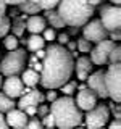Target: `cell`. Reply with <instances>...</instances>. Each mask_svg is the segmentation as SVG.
I'll return each mask as SVG.
<instances>
[{
	"label": "cell",
	"mask_w": 121,
	"mask_h": 129,
	"mask_svg": "<svg viewBox=\"0 0 121 129\" xmlns=\"http://www.w3.org/2000/svg\"><path fill=\"white\" fill-rule=\"evenodd\" d=\"M40 63L42 70L39 73V82L48 90L60 89L71 79L74 71V58L63 45L58 44H50L45 48V55Z\"/></svg>",
	"instance_id": "cell-1"
},
{
	"label": "cell",
	"mask_w": 121,
	"mask_h": 129,
	"mask_svg": "<svg viewBox=\"0 0 121 129\" xmlns=\"http://www.w3.org/2000/svg\"><path fill=\"white\" fill-rule=\"evenodd\" d=\"M48 108L55 119V127L58 129H74L82 123V113L71 97H58Z\"/></svg>",
	"instance_id": "cell-2"
},
{
	"label": "cell",
	"mask_w": 121,
	"mask_h": 129,
	"mask_svg": "<svg viewBox=\"0 0 121 129\" xmlns=\"http://www.w3.org/2000/svg\"><path fill=\"white\" fill-rule=\"evenodd\" d=\"M56 8L65 26L71 27L84 26L94 15V7L87 0H60Z\"/></svg>",
	"instance_id": "cell-3"
},
{
	"label": "cell",
	"mask_w": 121,
	"mask_h": 129,
	"mask_svg": "<svg viewBox=\"0 0 121 129\" xmlns=\"http://www.w3.org/2000/svg\"><path fill=\"white\" fill-rule=\"evenodd\" d=\"M27 63V53L24 52V48H16L13 52L0 58V74L2 76H18L24 71V66Z\"/></svg>",
	"instance_id": "cell-4"
},
{
	"label": "cell",
	"mask_w": 121,
	"mask_h": 129,
	"mask_svg": "<svg viewBox=\"0 0 121 129\" xmlns=\"http://www.w3.org/2000/svg\"><path fill=\"white\" fill-rule=\"evenodd\" d=\"M119 79H121V68H119V64H110L108 70L105 71V89H107V95L116 103H119V100H121Z\"/></svg>",
	"instance_id": "cell-5"
},
{
	"label": "cell",
	"mask_w": 121,
	"mask_h": 129,
	"mask_svg": "<svg viewBox=\"0 0 121 129\" xmlns=\"http://www.w3.org/2000/svg\"><path fill=\"white\" fill-rule=\"evenodd\" d=\"M82 118H86V129H102L110 121V110L107 105H95Z\"/></svg>",
	"instance_id": "cell-6"
},
{
	"label": "cell",
	"mask_w": 121,
	"mask_h": 129,
	"mask_svg": "<svg viewBox=\"0 0 121 129\" xmlns=\"http://www.w3.org/2000/svg\"><path fill=\"white\" fill-rule=\"evenodd\" d=\"M100 23L107 32L119 31L121 26V10L116 5H103L100 8Z\"/></svg>",
	"instance_id": "cell-7"
},
{
	"label": "cell",
	"mask_w": 121,
	"mask_h": 129,
	"mask_svg": "<svg viewBox=\"0 0 121 129\" xmlns=\"http://www.w3.org/2000/svg\"><path fill=\"white\" fill-rule=\"evenodd\" d=\"M82 37L90 44H99L102 40L108 39V32L103 27V24L100 23V19H92V21H87L84 24Z\"/></svg>",
	"instance_id": "cell-8"
},
{
	"label": "cell",
	"mask_w": 121,
	"mask_h": 129,
	"mask_svg": "<svg viewBox=\"0 0 121 129\" xmlns=\"http://www.w3.org/2000/svg\"><path fill=\"white\" fill-rule=\"evenodd\" d=\"M116 44L111 42L110 39H105L102 42L95 44L94 48H90V61L92 64H97V66H103V64L108 63V56H110L111 50L115 48Z\"/></svg>",
	"instance_id": "cell-9"
},
{
	"label": "cell",
	"mask_w": 121,
	"mask_h": 129,
	"mask_svg": "<svg viewBox=\"0 0 121 129\" xmlns=\"http://www.w3.org/2000/svg\"><path fill=\"white\" fill-rule=\"evenodd\" d=\"M86 87L90 89L92 92L97 95V99H107V89H105V71H95L90 73L89 78L86 79Z\"/></svg>",
	"instance_id": "cell-10"
},
{
	"label": "cell",
	"mask_w": 121,
	"mask_h": 129,
	"mask_svg": "<svg viewBox=\"0 0 121 129\" xmlns=\"http://www.w3.org/2000/svg\"><path fill=\"white\" fill-rule=\"evenodd\" d=\"M45 97L40 90L37 89H31V87H26V92L19 97V102H18V110H24L27 107H39V105L44 103Z\"/></svg>",
	"instance_id": "cell-11"
},
{
	"label": "cell",
	"mask_w": 121,
	"mask_h": 129,
	"mask_svg": "<svg viewBox=\"0 0 121 129\" xmlns=\"http://www.w3.org/2000/svg\"><path fill=\"white\" fill-rule=\"evenodd\" d=\"M2 87H3V94L7 97H10V99H18V97H21L26 92V87H24V84L21 82V79L18 76L7 78L2 82Z\"/></svg>",
	"instance_id": "cell-12"
},
{
	"label": "cell",
	"mask_w": 121,
	"mask_h": 129,
	"mask_svg": "<svg viewBox=\"0 0 121 129\" xmlns=\"http://www.w3.org/2000/svg\"><path fill=\"white\" fill-rule=\"evenodd\" d=\"M97 95L94 94V92L90 90V89H82V90H78V95H76V107L79 108V110H84V111H89L92 110V108L97 105Z\"/></svg>",
	"instance_id": "cell-13"
},
{
	"label": "cell",
	"mask_w": 121,
	"mask_h": 129,
	"mask_svg": "<svg viewBox=\"0 0 121 129\" xmlns=\"http://www.w3.org/2000/svg\"><path fill=\"white\" fill-rule=\"evenodd\" d=\"M27 121H29V118L26 116V113L18 110V108H13L11 111L7 113L5 116V123L8 127H13V129H21L27 124Z\"/></svg>",
	"instance_id": "cell-14"
},
{
	"label": "cell",
	"mask_w": 121,
	"mask_h": 129,
	"mask_svg": "<svg viewBox=\"0 0 121 129\" xmlns=\"http://www.w3.org/2000/svg\"><path fill=\"white\" fill-rule=\"evenodd\" d=\"M74 70H76V78L82 81V82H86V79L94 70V64L89 60V56H79L74 63Z\"/></svg>",
	"instance_id": "cell-15"
},
{
	"label": "cell",
	"mask_w": 121,
	"mask_h": 129,
	"mask_svg": "<svg viewBox=\"0 0 121 129\" xmlns=\"http://www.w3.org/2000/svg\"><path fill=\"white\" fill-rule=\"evenodd\" d=\"M47 27V21L44 19V16L40 15H32L26 18V29L31 34H42V31Z\"/></svg>",
	"instance_id": "cell-16"
},
{
	"label": "cell",
	"mask_w": 121,
	"mask_h": 129,
	"mask_svg": "<svg viewBox=\"0 0 121 129\" xmlns=\"http://www.w3.org/2000/svg\"><path fill=\"white\" fill-rule=\"evenodd\" d=\"M44 15H45V21L50 23V27L52 29H63L65 27V23L62 19V16L58 15V11L56 10H45L44 11Z\"/></svg>",
	"instance_id": "cell-17"
},
{
	"label": "cell",
	"mask_w": 121,
	"mask_h": 129,
	"mask_svg": "<svg viewBox=\"0 0 121 129\" xmlns=\"http://www.w3.org/2000/svg\"><path fill=\"white\" fill-rule=\"evenodd\" d=\"M21 82L24 84V86H27V87H34V86H37L39 84V73L37 71H34V70H31V68H26L23 73H21Z\"/></svg>",
	"instance_id": "cell-18"
},
{
	"label": "cell",
	"mask_w": 121,
	"mask_h": 129,
	"mask_svg": "<svg viewBox=\"0 0 121 129\" xmlns=\"http://www.w3.org/2000/svg\"><path fill=\"white\" fill-rule=\"evenodd\" d=\"M26 45L29 48L31 52H39V50H44V47H45V42H44V39L40 37L39 34H31L29 37L26 39Z\"/></svg>",
	"instance_id": "cell-19"
},
{
	"label": "cell",
	"mask_w": 121,
	"mask_h": 129,
	"mask_svg": "<svg viewBox=\"0 0 121 129\" xmlns=\"http://www.w3.org/2000/svg\"><path fill=\"white\" fill-rule=\"evenodd\" d=\"M26 18H27V16L24 15V16H21V18H15L13 19L10 29H11V34H13L15 37L19 39L24 34V31H26Z\"/></svg>",
	"instance_id": "cell-20"
},
{
	"label": "cell",
	"mask_w": 121,
	"mask_h": 129,
	"mask_svg": "<svg viewBox=\"0 0 121 129\" xmlns=\"http://www.w3.org/2000/svg\"><path fill=\"white\" fill-rule=\"evenodd\" d=\"M16 107V103L13 102V99H10V97H7L3 92H0V115H3V113L11 111L13 108Z\"/></svg>",
	"instance_id": "cell-21"
},
{
	"label": "cell",
	"mask_w": 121,
	"mask_h": 129,
	"mask_svg": "<svg viewBox=\"0 0 121 129\" xmlns=\"http://www.w3.org/2000/svg\"><path fill=\"white\" fill-rule=\"evenodd\" d=\"M19 10L23 11L24 15H37L39 11H40V7L37 5V3H34V2H29V0H26V2H23L21 5H19Z\"/></svg>",
	"instance_id": "cell-22"
},
{
	"label": "cell",
	"mask_w": 121,
	"mask_h": 129,
	"mask_svg": "<svg viewBox=\"0 0 121 129\" xmlns=\"http://www.w3.org/2000/svg\"><path fill=\"white\" fill-rule=\"evenodd\" d=\"M18 44H19V39L15 37L13 34H7L5 37H3V45H5V48L8 52H13L18 48Z\"/></svg>",
	"instance_id": "cell-23"
},
{
	"label": "cell",
	"mask_w": 121,
	"mask_h": 129,
	"mask_svg": "<svg viewBox=\"0 0 121 129\" xmlns=\"http://www.w3.org/2000/svg\"><path fill=\"white\" fill-rule=\"evenodd\" d=\"M76 89H78V81L70 79L68 82H65L63 86L60 87V90L63 92V95H65V97H71V95L76 92Z\"/></svg>",
	"instance_id": "cell-24"
},
{
	"label": "cell",
	"mask_w": 121,
	"mask_h": 129,
	"mask_svg": "<svg viewBox=\"0 0 121 129\" xmlns=\"http://www.w3.org/2000/svg\"><path fill=\"white\" fill-rule=\"evenodd\" d=\"M10 26H11L10 18H8L7 15L0 16V39H2V37H5L8 32H10Z\"/></svg>",
	"instance_id": "cell-25"
},
{
	"label": "cell",
	"mask_w": 121,
	"mask_h": 129,
	"mask_svg": "<svg viewBox=\"0 0 121 129\" xmlns=\"http://www.w3.org/2000/svg\"><path fill=\"white\" fill-rule=\"evenodd\" d=\"M76 48H78V52H81V53H89L90 48H92V44L87 42L84 37H81V39L76 40Z\"/></svg>",
	"instance_id": "cell-26"
},
{
	"label": "cell",
	"mask_w": 121,
	"mask_h": 129,
	"mask_svg": "<svg viewBox=\"0 0 121 129\" xmlns=\"http://www.w3.org/2000/svg\"><path fill=\"white\" fill-rule=\"evenodd\" d=\"M119 60H121V47L115 45V48L111 50L110 56H108V63L110 64H119Z\"/></svg>",
	"instance_id": "cell-27"
},
{
	"label": "cell",
	"mask_w": 121,
	"mask_h": 129,
	"mask_svg": "<svg viewBox=\"0 0 121 129\" xmlns=\"http://www.w3.org/2000/svg\"><path fill=\"white\" fill-rule=\"evenodd\" d=\"M60 0H39V7L40 10H55L56 5H58Z\"/></svg>",
	"instance_id": "cell-28"
},
{
	"label": "cell",
	"mask_w": 121,
	"mask_h": 129,
	"mask_svg": "<svg viewBox=\"0 0 121 129\" xmlns=\"http://www.w3.org/2000/svg\"><path fill=\"white\" fill-rule=\"evenodd\" d=\"M40 37L44 39V42H53L56 39V34H55V29H52V27H45V29L42 31V36Z\"/></svg>",
	"instance_id": "cell-29"
},
{
	"label": "cell",
	"mask_w": 121,
	"mask_h": 129,
	"mask_svg": "<svg viewBox=\"0 0 121 129\" xmlns=\"http://www.w3.org/2000/svg\"><path fill=\"white\" fill-rule=\"evenodd\" d=\"M40 124H42V127L44 129H53L55 127V119H53V116L48 113V115H45L42 119H40Z\"/></svg>",
	"instance_id": "cell-30"
},
{
	"label": "cell",
	"mask_w": 121,
	"mask_h": 129,
	"mask_svg": "<svg viewBox=\"0 0 121 129\" xmlns=\"http://www.w3.org/2000/svg\"><path fill=\"white\" fill-rule=\"evenodd\" d=\"M21 129H44L42 124H40V119L39 118H29V121H27V124Z\"/></svg>",
	"instance_id": "cell-31"
},
{
	"label": "cell",
	"mask_w": 121,
	"mask_h": 129,
	"mask_svg": "<svg viewBox=\"0 0 121 129\" xmlns=\"http://www.w3.org/2000/svg\"><path fill=\"white\" fill-rule=\"evenodd\" d=\"M50 113V108H48V105H39L37 107V111H36V115H37V118L42 119L45 115H48Z\"/></svg>",
	"instance_id": "cell-32"
},
{
	"label": "cell",
	"mask_w": 121,
	"mask_h": 129,
	"mask_svg": "<svg viewBox=\"0 0 121 129\" xmlns=\"http://www.w3.org/2000/svg\"><path fill=\"white\" fill-rule=\"evenodd\" d=\"M56 39H58V45H66L68 42H70V36L66 34V32H63V34H60V36H56Z\"/></svg>",
	"instance_id": "cell-33"
},
{
	"label": "cell",
	"mask_w": 121,
	"mask_h": 129,
	"mask_svg": "<svg viewBox=\"0 0 121 129\" xmlns=\"http://www.w3.org/2000/svg\"><path fill=\"white\" fill-rule=\"evenodd\" d=\"M44 97H45V100H48L50 103H52V102H55V100L58 99V95H56V92H55V90H48Z\"/></svg>",
	"instance_id": "cell-34"
},
{
	"label": "cell",
	"mask_w": 121,
	"mask_h": 129,
	"mask_svg": "<svg viewBox=\"0 0 121 129\" xmlns=\"http://www.w3.org/2000/svg\"><path fill=\"white\" fill-rule=\"evenodd\" d=\"M108 129H121V121L119 119H113L110 123V126H108Z\"/></svg>",
	"instance_id": "cell-35"
},
{
	"label": "cell",
	"mask_w": 121,
	"mask_h": 129,
	"mask_svg": "<svg viewBox=\"0 0 121 129\" xmlns=\"http://www.w3.org/2000/svg\"><path fill=\"white\" fill-rule=\"evenodd\" d=\"M3 2H5V5H21L23 2H26V0H3Z\"/></svg>",
	"instance_id": "cell-36"
},
{
	"label": "cell",
	"mask_w": 121,
	"mask_h": 129,
	"mask_svg": "<svg viewBox=\"0 0 121 129\" xmlns=\"http://www.w3.org/2000/svg\"><path fill=\"white\" fill-rule=\"evenodd\" d=\"M5 11H7V5H5V2H3V0H0V16L5 15Z\"/></svg>",
	"instance_id": "cell-37"
},
{
	"label": "cell",
	"mask_w": 121,
	"mask_h": 129,
	"mask_svg": "<svg viewBox=\"0 0 121 129\" xmlns=\"http://www.w3.org/2000/svg\"><path fill=\"white\" fill-rule=\"evenodd\" d=\"M0 129H8L7 123H5V116L3 115H0Z\"/></svg>",
	"instance_id": "cell-38"
},
{
	"label": "cell",
	"mask_w": 121,
	"mask_h": 129,
	"mask_svg": "<svg viewBox=\"0 0 121 129\" xmlns=\"http://www.w3.org/2000/svg\"><path fill=\"white\" fill-rule=\"evenodd\" d=\"M87 2L90 3L92 7H95V5H99V3H100V0H87Z\"/></svg>",
	"instance_id": "cell-39"
},
{
	"label": "cell",
	"mask_w": 121,
	"mask_h": 129,
	"mask_svg": "<svg viewBox=\"0 0 121 129\" xmlns=\"http://www.w3.org/2000/svg\"><path fill=\"white\" fill-rule=\"evenodd\" d=\"M110 2H111V5H116V7H119L121 0H110Z\"/></svg>",
	"instance_id": "cell-40"
},
{
	"label": "cell",
	"mask_w": 121,
	"mask_h": 129,
	"mask_svg": "<svg viewBox=\"0 0 121 129\" xmlns=\"http://www.w3.org/2000/svg\"><path fill=\"white\" fill-rule=\"evenodd\" d=\"M2 82H3V76L0 74V89H2Z\"/></svg>",
	"instance_id": "cell-41"
},
{
	"label": "cell",
	"mask_w": 121,
	"mask_h": 129,
	"mask_svg": "<svg viewBox=\"0 0 121 129\" xmlns=\"http://www.w3.org/2000/svg\"><path fill=\"white\" fill-rule=\"evenodd\" d=\"M74 129H86V127H74Z\"/></svg>",
	"instance_id": "cell-42"
},
{
	"label": "cell",
	"mask_w": 121,
	"mask_h": 129,
	"mask_svg": "<svg viewBox=\"0 0 121 129\" xmlns=\"http://www.w3.org/2000/svg\"><path fill=\"white\" fill-rule=\"evenodd\" d=\"M100 2H103V0H100Z\"/></svg>",
	"instance_id": "cell-43"
},
{
	"label": "cell",
	"mask_w": 121,
	"mask_h": 129,
	"mask_svg": "<svg viewBox=\"0 0 121 129\" xmlns=\"http://www.w3.org/2000/svg\"><path fill=\"white\" fill-rule=\"evenodd\" d=\"M102 129H103V127H102Z\"/></svg>",
	"instance_id": "cell-44"
}]
</instances>
